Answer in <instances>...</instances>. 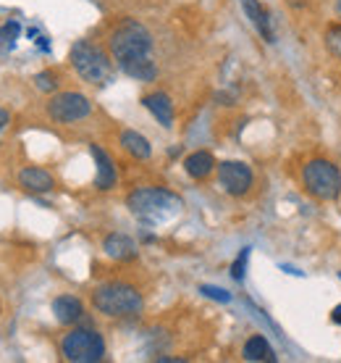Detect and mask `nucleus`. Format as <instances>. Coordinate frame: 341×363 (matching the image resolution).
Segmentation results:
<instances>
[{
    "label": "nucleus",
    "instance_id": "obj_1",
    "mask_svg": "<svg viewBox=\"0 0 341 363\" xmlns=\"http://www.w3.org/2000/svg\"><path fill=\"white\" fill-rule=\"evenodd\" d=\"M108 53L118 69L137 82H153L158 77V64L153 61V35L134 18H124L113 27L108 35Z\"/></svg>",
    "mask_w": 341,
    "mask_h": 363
},
{
    "label": "nucleus",
    "instance_id": "obj_2",
    "mask_svg": "<svg viewBox=\"0 0 341 363\" xmlns=\"http://www.w3.org/2000/svg\"><path fill=\"white\" fill-rule=\"evenodd\" d=\"M126 208L132 211L144 224H163L184 208V203L176 192L166 187H142L126 198Z\"/></svg>",
    "mask_w": 341,
    "mask_h": 363
},
{
    "label": "nucleus",
    "instance_id": "obj_3",
    "mask_svg": "<svg viewBox=\"0 0 341 363\" xmlns=\"http://www.w3.org/2000/svg\"><path fill=\"white\" fill-rule=\"evenodd\" d=\"M92 306L98 313L110 318H132L139 316L144 308L142 292L126 281H105L92 290Z\"/></svg>",
    "mask_w": 341,
    "mask_h": 363
},
{
    "label": "nucleus",
    "instance_id": "obj_4",
    "mask_svg": "<svg viewBox=\"0 0 341 363\" xmlns=\"http://www.w3.org/2000/svg\"><path fill=\"white\" fill-rule=\"evenodd\" d=\"M71 66L90 84H105L113 79V64L108 53L90 40H76L71 45Z\"/></svg>",
    "mask_w": 341,
    "mask_h": 363
},
{
    "label": "nucleus",
    "instance_id": "obj_5",
    "mask_svg": "<svg viewBox=\"0 0 341 363\" xmlns=\"http://www.w3.org/2000/svg\"><path fill=\"white\" fill-rule=\"evenodd\" d=\"M61 355L71 363H98L105 358V340L90 327H76L61 340Z\"/></svg>",
    "mask_w": 341,
    "mask_h": 363
},
{
    "label": "nucleus",
    "instance_id": "obj_6",
    "mask_svg": "<svg viewBox=\"0 0 341 363\" xmlns=\"http://www.w3.org/2000/svg\"><path fill=\"white\" fill-rule=\"evenodd\" d=\"M302 184L315 200H333L341 192V174L328 158H313L302 169Z\"/></svg>",
    "mask_w": 341,
    "mask_h": 363
},
{
    "label": "nucleus",
    "instance_id": "obj_7",
    "mask_svg": "<svg viewBox=\"0 0 341 363\" xmlns=\"http://www.w3.org/2000/svg\"><path fill=\"white\" fill-rule=\"evenodd\" d=\"M47 113L58 124H74L92 113V103L81 92H61L47 103Z\"/></svg>",
    "mask_w": 341,
    "mask_h": 363
},
{
    "label": "nucleus",
    "instance_id": "obj_8",
    "mask_svg": "<svg viewBox=\"0 0 341 363\" xmlns=\"http://www.w3.org/2000/svg\"><path fill=\"white\" fill-rule=\"evenodd\" d=\"M252 182H255V174H252V169L244 161H224V164H218V184L229 195H233V198L247 195Z\"/></svg>",
    "mask_w": 341,
    "mask_h": 363
},
{
    "label": "nucleus",
    "instance_id": "obj_9",
    "mask_svg": "<svg viewBox=\"0 0 341 363\" xmlns=\"http://www.w3.org/2000/svg\"><path fill=\"white\" fill-rule=\"evenodd\" d=\"M53 313L61 324L71 327V324H79L84 318V303L76 295H58L53 300Z\"/></svg>",
    "mask_w": 341,
    "mask_h": 363
},
{
    "label": "nucleus",
    "instance_id": "obj_10",
    "mask_svg": "<svg viewBox=\"0 0 341 363\" xmlns=\"http://www.w3.org/2000/svg\"><path fill=\"white\" fill-rule=\"evenodd\" d=\"M92 158H95V164H98V174H95V187L98 190H110V187H116V166H113V161H110V155L103 150V147L92 145L90 147Z\"/></svg>",
    "mask_w": 341,
    "mask_h": 363
},
{
    "label": "nucleus",
    "instance_id": "obj_11",
    "mask_svg": "<svg viewBox=\"0 0 341 363\" xmlns=\"http://www.w3.org/2000/svg\"><path fill=\"white\" fill-rule=\"evenodd\" d=\"M103 250L113 261H132V258H137V242L129 235H121V232H113V235L105 237Z\"/></svg>",
    "mask_w": 341,
    "mask_h": 363
},
{
    "label": "nucleus",
    "instance_id": "obj_12",
    "mask_svg": "<svg viewBox=\"0 0 341 363\" xmlns=\"http://www.w3.org/2000/svg\"><path fill=\"white\" fill-rule=\"evenodd\" d=\"M142 106L155 116V121H161L163 127L170 129L173 127V103L166 92H150L142 98Z\"/></svg>",
    "mask_w": 341,
    "mask_h": 363
},
{
    "label": "nucleus",
    "instance_id": "obj_13",
    "mask_svg": "<svg viewBox=\"0 0 341 363\" xmlns=\"http://www.w3.org/2000/svg\"><path fill=\"white\" fill-rule=\"evenodd\" d=\"M242 9H244V16L252 21V27L260 32V37L265 43H273L276 35H273V27H270V18H268V11L260 6V0H242Z\"/></svg>",
    "mask_w": 341,
    "mask_h": 363
},
{
    "label": "nucleus",
    "instance_id": "obj_14",
    "mask_svg": "<svg viewBox=\"0 0 341 363\" xmlns=\"http://www.w3.org/2000/svg\"><path fill=\"white\" fill-rule=\"evenodd\" d=\"M18 184L27 192H32V195H42V192L53 190L55 179L45 169H32V166H29V169H24V172L18 174Z\"/></svg>",
    "mask_w": 341,
    "mask_h": 363
},
{
    "label": "nucleus",
    "instance_id": "obj_15",
    "mask_svg": "<svg viewBox=\"0 0 341 363\" xmlns=\"http://www.w3.org/2000/svg\"><path fill=\"white\" fill-rule=\"evenodd\" d=\"M184 169H187V174L192 177V179H207V177L218 169V164L207 150H195L192 155H187Z\"/></svg>",
    "mask_w": 341,
    "mask_h": 363
},
{
    "label": "nucleus",
    "instance_id": "obj_16",
    "mask_svg": "<svg viewBox=\"0 0 341 363\" xmlns=\"http://www.w3.org/2000/svg\"><path fill=\"white\" fill-rule=\"evenodd\" d=\"M242 358H244V361H268V363H273L279 355H276V350L270 347V342L265 340V337L255 335V337H250V340L244 342Z\"/></svg>",
    "mask_w": 341,
    "mask_h": 363
},
{
    "label": "nucleus",
    "instance_id": "obj_17",
    "mask_svg": "<svg viewBox=\"0 0 341 363\" xmlns=\"http://www.w3.org/2000/svg\"><path fill=\"white\" fill-rule=\"evenodd\" d=\"M121 145H124L126 153L132 155V158H137V161H147V158L153 155V147L147 143V137L134 132V129H124V132H121Z\"/></svg>",
    "mask_w": 341,
    "mask_h": 363
},
{
    "label": "nucleus",
    "instance_id": "obj_18",
    "mask_svg": "<svg viewBox=\"0 0 341 363\" xmlns=\"http://www.w3.org/2000/svg\"><path fill=\"white\" fill-rule=\"evenodd\" d=\"M325 48L341 58V24H331L325 29Z\"/></svg>",
    "mask_w": 341,
    "mask_h": 363
},
{
    "label": "nucleus",
    "instance_id": "obj_19",
    "mask_svg": "<svg viewBox=\"0 0 341 363\" xmlns=\"http://www.w3.org/2000/svg\"><path fill=\"white\" fill-rule=\"evenodd\" d=\"M250 250H252V247H244L242 253L236 255V261L231 264L233 281H244V274H247V261H250Z\"/></svg>",
    "mask_w": 341,
    "mask_h": 363
},
{
    "label": "nucleus",
    "instance_id": "obj_20",
    "mask_svg": "<svg viewBox=\"0 0 341 363\" xmlns=\"http://www.w3.org/2000/svg\"><path fill=\"white\" fill-rule=\"evenodd\" d=\"M200 292L210 300H218V303H231V292L224 290V287H216V284H200Z\"/></svg>",
    "mask_w": 341,
    "mask_h": 363
},
{
    "label": "nucleus",
    "instance_id": "obj_21",
    "mask_svg": "<svg viewBox=\"0 0 341 363\" xmlns=\"http://www.w3.org/2000/svg\"><path fill=\"white\" fill-rule=\"evenodd\" d=\"M35 84L40 92H55V87H58V77H55L53 72H40V74H35Z\"/></svg>",
    "mask_w": 341,
    "mask_h": 363
},
{
    "label": "nucleus",
    "instance_id": "obj_22",
    "mask_svg": "<svg viewBox=\"0 0 341 363\" xmlns=\"http://www.w3.org/2000/svg\"><path fill=\"white\" fill-rule=\"evenodd\" d=\"M18 21H8L6 27H0V43H8V45H13V40L18 37Z\"/></svg>",
    "mask_w": 341,
    "mask_h": 363
},
{
    "label": "nucleus",
    "instance_id": "obj_23",
    "mask_svg": "<svg viewBox=\"0 0 341 363\" xmlns=\"http://www.w3.org/2000/svg\"><path fill=\"white\" fill-rule=\"evenodd\" d=\"M331 321H333V324H339V327H341V306H336V308H333Z\"/></svg>",
    "mask_w": 341,
    "mask_h": 363
},
{
    "label": "nucleus",
    "instance_id": "obj_24",
    "mask_svg": "<svg viewBox=\"0 0 341 363\" xmlns=\"http://www.w3.org/2000/svg\"><path fill=\"white\" fill-rule=\"evenodd\" d=\"M8 111H6V108H0V129H3V127H6V124H8Z\"/></svg>",
    "mask_w": 341,
    "mask_h": 363
},
{
    "label": "nucleus",
    "instance_id": "obj_25",
    "mask_svg": "<svg viewBox=\"0 0 341 363\" xmlns=\"http://www.w3.org/2000/svg\"><path fill=\"white\" fill-rule=\"evenodd\" d=\"M336 13H339V18H341V0H336Z\"/></svg>",
    "mask_w": 341,
    "mask_h": 363
},
{
    "label": "nucleus",
    "instance_id": "obj_26",
    "mask_svg": "<svg viewBox=\"0 0 341 363\" xmlns=\"http://www.w3.org/2000/svg\"><path fill=\"white\" fill-rule=\"evenodd\" d=\"M339 277H341V274H339Z\"/></svg>",
    "mask_w": 341,
    "mask_h": 363
}]
</instances>
